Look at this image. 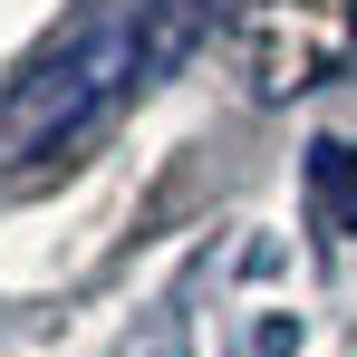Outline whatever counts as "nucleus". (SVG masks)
<instances>
[{
    "label": "nucleus",
    "instance_id": "nucleus-1",
    "mask_svg": "<svg viewBox=\"0 0 357 357\" xmlns=\"http://www.w3.org/2000/svg\"><path fill=\"white\" fill-rule=\"evenodd\" d=\"M193 29H203V0H87L0 77V165L20 174L87 145L135 87H155L193 49Z\"/></svg>",
    "mask_w": 357,
    "mask_h": 357
}]
</instances>
